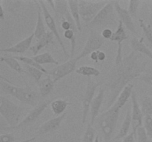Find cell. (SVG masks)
<instances>
[{
  "mask_svg": "<svg viewBox=\"0 0 152 142\" xmlns=\"http://www.w3.org/2000/svg\"><path fill=\"white\" fill-rule=\"evenodd\" d=\"M146 65V61L142 60L139 53L133 50L123 56V45H117L114 63L104 81V89L108 94L105 102L107 109L115 103L122 90L132 80L142 75Z\"/></svg>",
  "mask_w": 152,
  "mask_h": 142,
  "instance_id": "6da1fadb",
  "label": "cell"
},
{
  "mask_svg": "<svg viewBox=\"0 0 152 142\" xmlns=\"http://www.w3.org/2000/svg\"><path fill=\"white\" fill-rule=\"evenodd\" d=\"M0 88L1 91L4 94L10 95L13 97L16 98L17 100L25 104L31 106H37L39 102V96L37 92L33 90L28 85L25 87H20L9 84L7 80H4L1 77L0 81Z\"/></svg>",
  "mask_w": 152,
  "mask_h": 142,
  "instance_id": "7a4b0ae2",
  "label": "cell"
},
{
  "mask_svg": "<svg viewBox=\"0 0 152 142\" xmlns=\"http://www.w3.org/2000/svg\"><path fill=\"white\" fill-rule=\"evenodd\" d=\"M120 108L117 102L96 118V122L103 136L104 142H110L117 127Z\"/></svg>",
  "mask_w": 152,
  "mask_h": 142,
  "instance_id": "3957f363",
  "label": "cell"
},
{
  "mask_svg": "<svg viewBox=\"0 0 152 142\" xmlns=\"http://www.w3.org/2000/svg\"><path fill=\"white\" fill-rule=\"evenodd\" d=\"M25 108L16 104L8 98L0 96V114L8 124V127H16L21 122Z\"/></svg>",
  "mask_w": 152,
  "mask_h": 142,
  "instance_id": "277c9868",
  "label": "cell"
},
{
  "mask_svg": "<svg viewBox=\"0 0 152 142\" xmlns=\"http://www.w3.org/2000/svg\"><path fill=\"white\" fill-rule=\"evenodd\" d=\"M117 18L118 16L116 13L114 1H108V4L99 12L93 21L86 26L91 30H94L96 28L105 29L108 26L118 25L119 21L117 20Z\"/></svg>",
  "mask_w": 152,
  "mask_h": 142,
  "instance_id": "5b68a950",
  "label": "cell"
},
{
  "mask_svg": "<svg viewBox=\"0 0 152 142\" xmlns=\"http://www.w3.org/2000/svg\"><path fill=\"white\" fill-rule=\"evenodd\" d=\"M108 2V1H79L80 17L83 22L86 25L91 23Z\"/></svg>",
  "mask_w": 152,
  "mask_h": 142,
  "instance_id": "8992f818",
  "label": "cell"
},
{
  "mask_svg": "<svg viewBox=\"0 0 152 142\" xmlns=\"http://www.w3.org/2000/svg\"><path fill=\"white\" fill-rule=\"evenodd\" d=\"M52 101L46 100L40 102L37 106L34 107V109H31L28 115L21 121V122L19 124L13 127H6L3 128L2 130H6V131H12V130H23V129L27 128L32 125L39 118V117L43 113L45 109L48 107L49 104H50Z\"/></svg>",
  "mask_w": 152,
  "mask_h": 142,
  "instance_id": "52a82bcc",
  "label": "cell"
},
{
  "mask_svg": "<svg viewBox=\"0 0 152 142\" xmlns=\"http://www.w3.org/2000/svg\"><path fill=\"white\" fill-rule=\"evenodd\" d=\"M104 81L100 82H96L91 78H88L87 84H86L85 93L83 94V99H82V106H83V118H82V123L85 124L87 120L89 110L91 108V104L93 101L95 97L96 89L101 85H103Z\"/></svg>",
  "mask_w": 152,
  "mask_h": 142,
  "instance_id": "ba28073f",
  "label": "cell"
},
{
  "mask_svg": "<svg viewBox=\"0 0 152 142\" xmlns=\"http://www.w3.org/2000/svg\"><path fill=\"white\" fill-rule=\"evenodd\" d=\"M104 43L105 39L102 38V35L99 33H98L96 30H90L86 44L82 51L77 56V60H80L83 58L91 55L93 52L99 50Z\"/></svg>",
  "mask_w": 152,
  "mask_h": 142,
  "instance_id": "9c48e42d",
  "label": "cell"
},
{
  "mask_svg": "<svg viewBox=\"0 0 152 142\" xmlns=\"http://www.w3.org/2000/svg\"><path fill=\"white\" fill-rule=\"evenodd\" d=\"M39 4L41 5L42 10V14L43 16H44V20L45 22L46 25H47L48 28H49L50 32L54 35L55 38L57 40L58 43H59V46L62 48V51H63L64 54L66 57H70V55L68 54V52H67L66 48H65V44H64V41H62V38L60 36V34H59V30L57 29V27H56V20H55L54 17H53L50 13L49 12L48 9L47 4H46L45 1H38Z\"/></svg>",
  "mask_w": 152,
  "mask_h": 142,
  "instance_id": "30bf717a",
  "label": "cell"
},
{
  "mask_svg": "<svg viewBox=\"0 0 152 142\" xmlns=\"http://www.w3.org/2000/svg\"><path fill=\"white\" fill-rule=\"evenodd\" d=\"M77 57L71 58L64 63L57 65L53 69L48 70V76H50L56 83L59 81L64 77L67 76L71 74L74 71H76V65H77Z\"/></svg>",
  "mask_w": 152,
  "mask_h": 142,
  "instance_id": "8fae6325",
  "label": "cell"
},
{
  "mask_svg": "<svg viewBox=\"0 0 152 142\" xmlns=\"http://www.w3.org/2000/svg\"><path fill=\"white\" fill-rule=\"evenodd\" d=\"M132 132L137 136V131L140 127H142V119H144V115L142 112L140 104H139L137 97V93L134 90L132 95Z\"/></svg>",
  "mask_w": 152,
  "mask_h": 142,
  "instance_id": "7c38bea8",
  "label": "cell"
},
{
  "mask_svg": "<svg viewBox=\"0 0 152 142\" xmlns=\"http://www.w3.org/2000/svg\"><path fill=\"white\" fill-rule=\"evenodd\" d=\"M114 7H115L116 13H117V16L119 18V20L121 21L124 26L130 31L131 33L134 34H137V32L136 26L134 23L133 18L130 15L129 12L128 11L127 9L122 7L120 4V1H114Z\"/></svg>",
  "mask_w": 152,
  "mask_h": 142,
  "instance_id": "4fadbf2b",
  "label": "cell"
},
{
  "mask_svg": "<svg viewBox=\"0 0 152 142\" xmlns=\"http://www.w3.org/2000/svg\"><path fill=\"white\" fill-rule=\"evenodd\" d=\"M35 38L34 33H33L29 36L26 37L25 38L22 39V41H19L17 44L12 47H7V48L1 49V53H16V54H23L28 50H30L31 47V43L33 39Z\"/></svg>",
  "mask_w": 152,
  "mask_h": 142,
  "instance_id": "5bb4252c",
  "label": "cell"
},
{
  "mask_svg": "<svg viewBox=\"0 0 152 142\" xmlns=\"http://www.w3.org/2000/svg\"><path fill=\"white\" fill-rule=\"evenodd\" d=\"M105 91L104 88H100L99 90L97 95L94 97L91 104L90 112H91V121L90 124L94 126L96 122V118L99 116V111H100L101 106L103 104L105 100Z\"/></svg>",
  "mask_w": 152,
  "mask_h": 142,
  "instance_id": "9a60e30c",
  "label": "cell"
},
{
  "mask_svg": "<svg viewBox=\"0 0 152 142\" xmlns=\"http://www.w3.org/2000/svg\"><path fill=\"white\" fill-rule=\"evenodd\" d=\"M65 117H66V112L59 115V116L55 117V118H52L48 120L47 121L43 123L39 127L37 133L39 135H45L56 131L60 127L61 124H62V121H63Z\"/></svg>",
  "mask_w": 152,
  "mask_h": 142,
  "instance_id": "2e32d148",
  "label": "cell"
},
{
  "mask_svg": "<svg viewBox=\"0 0 152 142\" xmlns=\"http://www.w3.org/2000/svg\"><path fill=\"white\" fill-rule=\"evenodd\" d=\"M34 2L37 6V20L34 33L35 38L38 40L41 38L47 33V31H46L45 26V22L44 20V16H43L42 14V10L41 5L39 4L38 1H34Z\"/></svg>",
  "mask_w": 152,
  "mask_h": 142,
  "instance_id": "e0dca14e",
  "label": "cell"
},
{
  "mask_svg": "<svg viewBox=\"0 0 152 142\" xmlns=\"http://www.w3.org/2000/svg\"><path fill=\"white\" fill-rule=\"evenodd\" d=\"M143 37L140 38H138L137 37H134L130 41V46L132 48L133 51L136 52L137 53L145 55L148 56L150 59L152 60V51L150 50L149 47L145 44L143 41Z\"/></svg>",
  "mask_w": 152,
  "mask_h": 142,
  "instance_id": "ac0fdd59",
  "label": "cell"
},
{
  "mask_svg": "<svg viewBox=\"0 0 152 142\" xmlns=\"http://www.w3.org/2000/svg\"><path fill=\"white\" fill-rule=\"evenodd\" d=\"M54 35L50 31H48L41 38L37 40V42L33 46H31L30 50L32 52L34 56L38 55L39 52L43 49L44 47H47L49 44H52L53 42V38H54Z\"/></svg>",
  "mask_w": 152,
  "mask_h": 142,
  "instance_id": "d6986e66",
  "label": "cell"
},
{
  "mask_svg": "<svg viewBox=\"0 0 152 142\" xmlns=\"http://www.w3.org/2000/svg\"><path fill=\"white\" fill-rule=\"evenodd\" d=\"M55 82L50 76H47L45 78H42L38 83L39 91L42 98H46L52 93L54 88Z\"/></svg>",
  "mask_w": 152,
  "mask_h": 142,
  "instance_id": "ffe728a7",
  "label": "cell"
},
{
  "mask_svg": "<svg viewBox=\"0 0 152 142\" xmlns=\"http://www.w3.org/2000/svg\"><path fill=\"white\" fill-rule=\"evenodd\" d=\"M132 124V111L131 109H128L127 112H126V117H125L123 122L122 124L121 127H120V130H119L118 133L117 135L114 138L113 140H119V139L124 138L126 136H127L128 133H129V130H130L131 125Z\"/></svg>",
  "mask_w": 152,
  "mask_h": 142,
  "instance_id": "44dd1931",
  "label": "cell"
},
{
  "mask_svg": "<svg viewBox=\"0 0 152 142\" xmlns=\"http://www.w3.org/2000/svg\"><path fill=\"white\" fill-rule=\"evenodd\" d=\"M70 104H71V103H69L68 101L65 100V99H59L52 101L50 106L53 115L57 117L65 113V111L66 110L67 107Z\"/></svg>",
  "mask_w": 152,
  "mask_h": 142,
  "instance_id": "7402d4cb",
  "label": "cell"
},
{
  "mask_svg": "<svg viewBox=\"0 0 152 142\" xmlns=\"http://www.w3.org/2000/svg\"><path fill=\"white\" fill-rule=\"evenodd\" d=\"M1 62H4L11 70H14L20 75H23L24 74H27L24 67L21 66L19 63V61L15 59L13 56H1Z\"/></svg>",
  "mask_w": 152,
  "mask_h": 142,
  "instance_id": "603a6c76",
  "label": "cell"
},
{
  "mask_svg": "<svg viewBox=\"0 0 152 142\" xmlns=\"http://www.w3.org/2000/svg\"><path fill=\"white\" fill-rule=\"evenodd\" d=\"M68 7H69L70 12L77 26V29L79 31L82 30V24H81V17L80 14V10H79V1H74L70 0L68 1Z\"/></svg>",
  "mask_w": 152,
  "mask_h": 142,
  "instance_id": "cb8c5ba5",
  "label": "cell"
},
{
  "mask_svg": "<svg viewBox=\"0 0 152 142\" xmlns=\"http://www.w3.org/2000/svg\"><path fill=\"white\" fill-rule=\"evenodd\" d=\"M127 38L128 36L126 34V30H125L124 25H123L121 21L119 20L117 29L114 32L112 38H111L110 41H115V42L117 43V45H123V41H124Z\"/></svg>",
  "mask_w": 152,
  "mask_h": 142,
  "instance_id": "d4e9b609",
  "label": "cell"
},
{
  "mask_svg": "<svg viewBox=\"0 0 152 142\" xmlns=\"http://www.w3.org/2000/svg\"><path fill=\"white\" fill-rule=\"evenodd\" d=\"M133 89H134V84L130 83L129 84H128L123 90L120 93V96L117 98L116 102L118 104L119 107L120 109L123 107V106L126 105V104L127 103L128 101H129V98L132 97V93H133Z\"/></svg>",
  "mask_w": 152,
  "mask_h": 142,
  "instance_id": "484cf974",
  "label": "cell"
},
{
  "mask_svg": "<svg viewBox=\"0 0 152 142\" xmlns=\"http://www.w3.org/2000/svg\"><path fill=\"white\" fill-rule=\"evenodd\" d=\"M33 59L36 61L39 64L42 65L43 64H54V65H59V62L53 58V56L50 54L48 52H45V53H41V54H38L37 56H33Z\"/></svg>",
  "mask_w": 152,
  "mask_h": 142,
  "instance_id": "4316f807",
  "label": "cell"
},
{
  "mask_svg": "<svg viewBox=\"0 0 152 142\" xmlns=\"http://www.w3.org/2000/svg\"><path fill=\"white\" fill-rule=\"evenodd\" d=\"M16 59H17L19 62H22L24 64L29 65V66L34 67L37 68V69L40 70L42 71L47 76H48V70L45 69L42 65L39 64L34 59H33L32 57H28V56H13Z\"/></svg>",
  "mask_w": 152,
  "mask_h": 142,
  "instance_id": "83f0119b",
  "label": "cell"
},
{
  "mask_svg": "<svg viewBox=\"0 0 152 142\" xmlns=\"http://www.w3.org/2000/svg\"><path fill=\"white\" fill-rule=\"evenodd\" d=\"M79 75H82L83 76H87L90 78L91 76H99L101 74L100 71L94 67L88 66V65H83L77 68L75 71Z\"/></svg>",
  "mask_w": 152,
  "mask_h": 142,
  "instance_id": "f1b7e54d",
  "label": "cell"
},
{
  "mask_svg": "<svg viewBox=\"0 0 152 142\" xmlns=\"http://www.w3.org/2000/svg\"><path fill=\"white\" fill-rule=\"evenodd\" d=\"M24 69H25V72H26L27 75H30L33 79L34 80L36 83H38L40 80L42 79V77L44 75V72L40 70L37 69V68L34 67L29 66V65H24Z\"/></svg>",
  "mask_w": 152,
  "mask_h": 142,
  "instance_id": "f546056e",
  "label": "cell"
},
{
  "mask_svg": "<svg viewBox=\"0 0 152 142\" xmlns=\"http://www.w3.org/2000/svg\"><path fill=\"white\" fill-rule=\"evenodd\" d=\"M140 106L144 116H152V96H146L142 97L141 99Z\"/></svg>",
  "mask_w": 152,
  "mask_h": 142,
  "instance_id": "4dcf8cb0",
  "label": "cell"
},
{
  "mask_svg": "<svg viewBox=\"0 0 152 142\" xmlns=\"http://www.w3.org/2000/svg\"><path fill=\"white\" fill-rule=\"evenodd\" d=\"M77 34L73 30H68L64 31L63 36L65 38L71 41V58L74 57V53H75L76 46H77Z\"/></svg>",
  "mask_w": 152,
  "mask_h": 142,
  "instance_id": "1f68e13d",
  "label": "cell"
},
{
  "mask_svg": "<svg viewBox=\"0 0 152 142\" xmlns=\"http://www.w3.org/2000/svg\"><path fill=\"white\" fill-rule=\"evenodd\" d=\"M139 24L140 27L142 29V32H143V35L145 38H146L147 41H148V44H149L150 47L152 50V28L150 25H146L142 19H139Z\"/></svg>",
  "mask_w": 152,
  "mask_h": 142,
  "instance_id": "d6a6232c",
  "label": "cell"
},
{
  "mask_svg": "<svg viewBox=\"0 0 152 142\" xmlns=\"http://www.w3.org/2000/svg\"><path fill=\"white\" fill-rule=\"evenodd\" d=\"M95 138V130L94 128L93 125L89 123L87 126L86 131H85L84 135L83 136L81 142H94Z\"/></svg>",
  "mask_w": 152,
  "mask_h": 142,
  "instance_id": "836d02e7",
  "label": "cell"
},
{
  "mask_svg": "<svg viewBox=\"0 0 152 142\" xmlns=\"http://www.w3.org/2000/svg\"><path fill=\"white\" fill-rule=\"evenodd\" d=\"M140 1H129V8L128 11L129 12L130 15L133 19H137V16L138 8H139Z\"/></svg>",
  "mask_w": 152,
  "mask_h": 142,
  "instance_id": "e575fe53",
  "label": "cell"
},
{
  "mask_svg": "<svg viewBox=\"0 0 152 142\" xmlns=\"http://www.w3.org/2000/svg\"><path fill=\"white\" fill-rule=\"evenodd\" d=\"M143 127L148 136L152 140V116L151 115L144 116Z\"/></svg>",
  "mask_w": 152,
  "mask_h": 142,
  "instance_id": "d590c367",
  "label": "cell"
},
{
  "mask_svg": "<svg viewBox=\"0 0 152 142\" xmlns=\"http://www.w3.org/2000/svg\"><path fill=\"white\" fill-rule=\"evenodd\" d=\"M137 135L138 142H149L148 141V136L145 132L144 127H140L137 131Z\"/></svg>",
  "mask_w": 152,
  "mask_h": 142,
  "instance_id": "8d00e7d4",
  "label": "cell"
},
{
  "mask_svg": "<svg viewBox=\"0 0 152 142\" xmlns=\"http://www.w3.org/2000/svg\"><path fill=\"white\" fill-rule=\"evenodd\" d=\"M16 138L12 133H2L0 135V142H15Z\"/></svg>",
  "mask_w": 152,
  "mask_h": 142,
  "instance_id": "74e56055",
  "label": "cell"
},
{
  "mask_svg": "<svg viewBox=\"0 0 152 142\" xmlns=\"http://www.w3.org/2000/svg\"><path fill=\"white\" fill-rule=\"evenodd\" d=\"M138 79L143 81L145 84H148V85L152 87V72H148V73L142 75L140 77L138 78Z\"/></svg>",
  "mask_w": 152,
  "mask_h": 142,
  "instance_id": "f35d334b",
  "label": "cell"
},
{
  "mask_svg": "<svg viewBox=\"0 0 152 142\" xmlns=\"http://www.w3.org/2000/svg\"><path fill=\"white\" fill-rule=\"evenodd\" d=\"M113 34H114V32L111 30L109 28H105V29L102 30V33H101V35H102V38L104 39H109L111 40V38H112Z\"/></svg>",
  "mask_w": 152,
  "mask_h": 142,
  "instance_id": "ab89813d",
  "label": "cell"
},
{
  "mask_svg": "<svg viewBox=\"0 0 152 142\" xmlns=\"http://www.w3.org/2000/svg\"><path fill=\"white\" fill-rule=\"evenodd\" d=\"M135 136L136 135H135L134 133L133 132H132L130 134H129L127 136H126L123 138V142H136V141H135Z\"/></svg>",
  "mask_w": 152,
  "mask_h": 142,
  "instance_id": "60d3db41",
  "label": "cell"
},
{
  "mask_svg": "<svg viewBox=\"0 0 152 142\" xmlns=\"http://www.w3.org/2000/svg\"><path fill=\"white\" fill-rule=\"evenodd\" d=\"M4 18H5V13H4V7H3L2 1L0 0V19L4 20Z\"/></svg>",
  "mask_w": 152,
  "mask_h": 142,
  "instance_id": "b9f144b4",
  "label": "cell"
},
{
  "mask_svg": "<svg viewBox=\"0 0 152 142\" xmlns=\"http://www.w3.org/2000/svg\"><path fill=\"white\" fill-rule=\"evenodd\" d=\"M90 58L92 61H94V62L97 63V62H99V58H98V50L97 51L93 52V53L90 55Z\"/></svg>",
  "mask_w": 152,
  "mask_h": 142,
  "instance_id": "7bdbcfd3",
  "label": "cell"
},
{
  "mask_svg": "<svg viewBox=\"0 0 152 142\" xmlns=\"http://www.w3.org/2000/svg\"><path fill=\"white\" fill-rule=\"evenodd\" d=\"M98 58H99V62H103L105 59H106V54L105 52L101 51V50H98Z\"/></svg>",
  "mask_w": 152,
  "mask_h": 142,
  "instance_id": "ee69618b",
  "label": "cell"
},
{
  "mask_svg": "<svg viewBox=\"0 0 152 142\" xmlns=\"http://www.w3.org/2000/svg\"><path fill=\"white\" fill-rule=\"evenodd\" d=\"M150 25L152 28V1H151V12H150Z\"/></svg>",
  "mask_w": 152,
  "mask_h": 142,
  "instance_id": "f6af8a7d",
  "label": "cell"
},
{
  "mask_svg": "<svg viewBox=\"0 0 152 142\" xmlns=\"http://www.w3.org/2000/svg\"><path fill=\"white\" fill-rule=\"evenodd\" d=\"M36 139L35 137L32 138H30V139H28V140H25V141H19V142H31L33 141H34Z\"/></svg>",
  "mask_w": 152,
  "mask_h": 142,
  "instance_id": "bcb514c9",
  "label": "cell"
},
{
  "mask_svg": "<svg viewBox=\"0 0 152 142\" xmlns=\"http://www.w3.org/2000/svg\"><path fill=\"white\" fill-rule=\"evenodd\" d=\"M94 142H100V141H99V135H96V138H95Z\"/></svg>",
  "mask_w": 152,
  "mask_h": 142,
  "instance_id": "7dc6e473",
  "label": "cell"
},
{
  "mask_svg": "<svg viewBox=\"0 0 152 142\" xmlns=\"http://www.w3.org/2000/svg\"><path fill=\"white\" fill-rule=\"evenodd\" d=\"M39 142H47V141H39Z\"/></svg>",
  "mask_w": 152,
  "mask_h": 142,
  "instance_id": "c3c4849f",
  "label": "cell"
}]
</instances>
